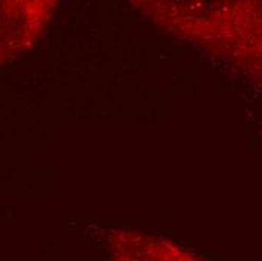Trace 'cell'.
<instances>
[{
  "instance_id": "obj_1",
  "label": "cell",
  "mask_w": 262,
  "mask_h": 261,
  "mask_svg": "<svg viewBox=\"0 0 262 261\" xmlns=\"http://www.w3.org/2000/svg\"><path fill=\"white\" fill-rule=\"evenodd\" d=\"M157 26L262 80V6L255 2L140 0Z\"/></svg>"
},
{
  "instance_id": "obj_2",
  "label": "cell",
  "mask_w": 262,
  "mask_h": 261,
  "mask_svg": "<svg viewBox=\"0 0 262 261\" xmlns=\"http://www.w3.org/2000/svg\"><path fill=\"white\" fill-rule=\"evenodd\" d=\"M56 8V0H0V64L38 43Z\"/></svg>"
},
{
  "instance_id": "obj_3",
  "label": "cell",
  "mask_w": 262,
  "mask_h": 261,
  "mask_svg": "<svg viewBox=\"0 0 262 261\" xmlns=\"http://www.w3.org/2000/svg\"><path fill=\"white\" fill-rule=\"evenodd\" d=\"M110 261H202L163 235L118 230L107 238Z\"/></svg>"
}]
</instances>
